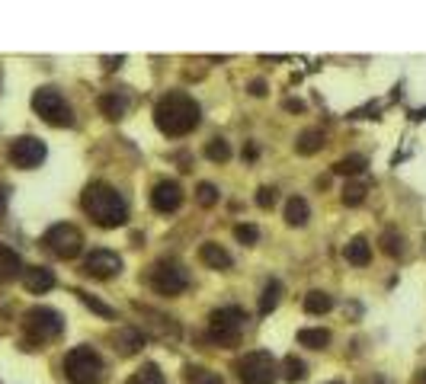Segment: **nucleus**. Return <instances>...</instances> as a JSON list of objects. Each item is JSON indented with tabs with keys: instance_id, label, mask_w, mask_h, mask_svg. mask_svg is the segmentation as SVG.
<instances>
[{
	"instance_id": "1",
	"label": "nucleus",
	"mask_w": 426,
	"mask_h": 384,
	"mask_svg": "<svg viewBox=\"0 0 426 384\" xmlns=\"http://www.w3.org/2000/svg\"><path fill=\"white\" fill-rule=\"evenodd\" d=\"M199 119H202L199 103H195L189 93H180V90L160 96L158 106H154V122H158V128L164 131L167 138H183V135L195 131Z\"/></svg>"
},
{
	"instance_id": "2",
	"label": "nucleus",
	"mask_w": 426,
	"mask_h": 384,
	"mask_svg": "<svg viewBox=\"0 0 426 384\" xmlns=\"http://www.w3.org/2000/svg\"><path fill=\"white\" fill-rule=\"evenodd\" d=\"M81 205L90 215V221H96L100 227H119L129 218V208H125V199L119 196V189H112L109 183H100V179L84 189Z\"/></svg>"
},
{
	"instance_id": "3",
	"label": "nucleus",
	"mask_w": 426,
	"mask_h": 384,
	"mask_svg": "<svg viewBox=\"0 0 426 384\" xmlns=\"http://www.w3.org/2000/svg\"><path fill=\"white\" fill-rule=\"evenodd\" d=\"M103 359L93 346H77L65 359V375L71 384H100L103 381Z\"/></svg>"
},
{
	"instance_id": "4",
	"label": "nucleus",
	"mask_w": 426,
	"mask_h": 384,
	"mask_svg": "<svg viewBox=\"0 0 426 384\" xmlns=\"http://www.w3.org/2000/svg\"><path fill=\"white\" fill-rule=\"evenodd\" d=\"M32 109L42 122L55 125V128H67V125H74V113H71V106L61 93H58L55 87H39L36 93H32Z\"/></svg>"
},
{
	"instance_id": "5",
	"label": "nucleus",
	"mask_w": 426,
	"mask_h": 384,
	"mask_svg": "<svg viewBox=\"0 0 426 384\" xmlns=\"http://www.w3.org/2000/svg\"><path fill=\"white\" fill-rule=\"evenodd\" d=\"M244 324H247V314L241 308H218L209 314V337L222 346H237V339L244 333Z\"/></svg>"
},
{
	"instance_id": "6",
	"label": "nucleus",
	"mask_w": 426,
	"mask_h": 384,
	"mask_svg": "<svg viewBox=\"0 0 426 384\" xmlns=\"http://www.w3.org/2000/svg\"><path fill=\"white\" fill-rule=\"evenodd\" d=\"M23 330H26L32 343H45V339H55L61 330H65V317L58 314L55 308H29L23 314Z\"/></svg>"
},
{
	"instance_id": "7",
	"label": "nucleus",
	"mask_w": 426,
	"mask_h": 384,
	"mask_svg": "<svg viewBox=\"0 0 426 384\" xmlns=\"http://www.w3.org/2000/svg\"><path fill=\"white\" fill-rule=\"evenodd\" d=\"M148 282H151V289L158 291V295H170V298H173V295L186 291L189 275H186V269L176 260H158L148 272Z\"/></svg>"
},
{
	"instance_id": "8",
	"label": "nucleus",
	"mask_w": 426,
	"mask_h": 384,
	"mask_svg": "<svg viewBox=\"0 0 426 384\" xmlns=\"http://www.w3.org/2000/svg\"><path fill=\"white\" fill-rule=\"evenodd\" d=\"M42 244L58 256V260H74L84 250V234L74 225H52L42 237Z\"/></svg>"
},
{
	"instance_id": "9",
	"label": "nucleus",
	"mask_w": 426,
	"mask_h": 384,
	"mask_svg": "<svg viewBox=\"0 0 426 384\" xmlns=\"http://www.w3.org/2000/svg\"><path fill=\"white\" fill-rule=\"evenodd\" d=\"M237 375L244 384H273L279 375V365L269 352H247L237 362Z\"/></svg>"
},
{
	"instance_id": "10",
	"label": "nucleus",
	"mask_w": 426,
	"mask_h": 384,
	"mask_svg": "<svg viewBox=\"0 0 426 384\" xmlns=\"http://www.w3.org/2000/svg\"><path fill=\"white\" fill-rule=\"evenodd\" d=\"M45 157H48L45 141L32 138V135H19V138L10 144V160H13V167H19V170L42 167V160Z\"/></svg>"
},
{
	"instance_id": "11",
	"label": "nucleus",
	"mask_w": 426,
	"mask_h": 384,
	"mask_svg": "<svg viewBox=\"0 0 426 384\" xmlns=\"http://www.w3.org/2000/svg\"><path fill=\"white\" fill-rule=\"evenodd\" d=\"M135 310H138L141 317H145V337H158V339H180V324H176L173 317H167V314H160V310L154 308H145V304H135Z\"/></svg>"
},
{
	"instance_id": "12",
	"label": "nucleus",
	"mask_w": 426,
	"mask_h": 384,
	"mask_svg": "<svg viewBox=\"0 0 426 384\" xmlns=\"http://www.w3.org/2000/svg\"><path fill=\"white\" fill-rule=\"evenodd\" d=\"M151 205H154V212H160V215H173L176 208L183 205V189H180V183L160 179L158 186L151 189Z\"/></svg>"
},
{
	"instance_id": "13",
	"label": "nucleus",
	"mask_w": 426,
	"mask_h": 384,
	"mask_svg": "<svg viewBox=\"0 0 426 384\" xmlns=\"http://www.w3.org/2000/svg\"><path fill=\"white\" fill-rule=\"evenodd\" d=\"M84 272L93 279H112L116 272H122V256L112 250H93L84 260Z\"/></svg>"
},
{
	"instance_id": "14",
	"label": "nucleus",
	"mask_w": 426,
	"mask_h": 384,
	"mask_svg": "<svg viewBox=\"0 0 426 384\" xmlns=\"http://www.w3.org/2000/svg\"><path fill=\"white\" fill-rule=\"evenodd\" d=\"M23 285L32 295H45L55 285V272L45 269V266H29V269H23Z\"/></svg>"
},
{
	"instance_id": "15",
	"label": "nucleus",
	"mask_w": 426,
	"mask_h": 384,
	"mask_svg": "<svg viewBox=\"0 0 426 384\" xmlns=\"http://www.w3.org/2000/svg\"><path fill=\"white\" fill-rule=\"evenodd\" d=\"M17 275H23V260L17 250H10L7 244H0V285L13 282Z\"/></svg>"
},
{
	"instance_id": "16",
	"label": "nucleus",
	"mask_w": 426,
	"mask_h": 384,
	"mask_svg": "<svg viewBox=\"0 0 426 384\" xmlns=\"http://www.w3.org/2000/svg\"><path fill=\"white\" fill-rule=\"evenodd\" d=\"M141 346H145V333L138 327H122L116 333V352L119 356H135Z\"/></svg>"
},
{
	"instance_id": "17",
	"label": "nucleus",
	"mask_w": 426,
	"mask_h": 384,
	"mask_svg": "<svg viewBox=\"0 0 426 384\" xmlns=\"http://www.w3.org/2000/svg\"><path fill=\"white\" fill-rule=\"evenodd\" d=\"M199 256H202V262L212 266V269H228V266H231V253H228L222 244H215V240L199 247Z\"/></svg>"
},
{
	"instance_id": "18",
	"label": "nucleus",
	"mask_w": 426,
	"mask_h": 384,
	"mask_svg": "<svg viewBox=\"0 0 426 384\" xmlns=\"http://www.w3.org/2000/svg\"><path fill=\"white\" fill-rule=\"evenodd\" d=\"M343 256H346L352 266H365V262L372 260V244L365 237H352L350 244L343 247Z\"/></svg>"
},
{
	"instance_id": "19",
	"label": "nucleus",
	"mask_w": 426,
	"mask_h": 384,
	"mask_svg": "<svg viewBox=\"0 0 426 384\" xmlns=\"http://www.w3.org/2000/svg\"><path fill=\"white\" fill-rule=\"evenodd\" d=\"M321 148H324V131H317V128H305L295 141V150L301 157H311V154H317Z\"/></svg>"
},
{
	"instance_id": "20",
	"label": "nucleus",
	"mask_w": 426,
	"mask_h": 384,
	"mask_svg": "<svg viewBox=\"0 0 426 384\" xmlns=\"http://www.w3.org/2000/svg\"><path fill=\"white\" fill-rule=\"evenodd\" d=\"M308 215H311V208H308V202L301 196H292L286 202V221L292 227H305L308 225Z\"/></svg>"
},
{
	"instance_id": "21",
	"label": "nucleus",
	"mask_w": 426,
	"mask_h": 384,
	"mask_svg": "<svg viewBox=\"0 0 426 384\" xmlns=\"http://www.w3.org/2000/svg\"><path fill=\"white\" fill-rule=\"evenodd\" d=\"M279 301H282V282L269 279L263 285V295H259V314H273Z\"/></svg>"
},
{
	"instance_id": "22",
	"label": "nucleus",
	"mask_w": 426,
	"mask_h": 384,
	"mask_svg": "<svg viewBox=\"0 0 426 384\" xmlns=\"http://www.w3.org/2000/svg\"><path fill=\"white\" fill-rule=\"evenodd\" d=\"M100 109H103L106 119H122L125 109H129V103H125V96H119V93H103L100 96Z\"/></svg>"
},
{
	"instance_id": "23",
	"label": "nucleus",
	"mask_w": 426,
	"mask_h": 384,
	"mask_svg": "<svg viewBox=\"0 0 426 384\" xmlns=\"http://www.w3.org/2000/svg\"><path fill=\"white\" fill-rule=\"evenodd\" d=\"M365 167H369V160L362 157V154H350V157L337 160V163H334V173H340V177H359Z\"/></svg>"
},
{
	"instance_id": "24",
	"label": "nucleus",
	"mask_w": 426,
	"mask_h": 384,
	"mask_svg": "<svg viewBox=\"0 0 426 384\" xmlns=\"http://www.w3.org/2000/svg\"><path fill=\"white\" fill-rule=\"evenodd\" d=\"M330 308H334V298H330L327 291H308L305 295V310L308 314H327Z\"/></svg>"
},
{
	"instance_id": "25",
	"label": "nucleus",
	"mask_w": 426,
	"mask_h": 384,
	"mask_svg": "<svg viewBox=\"0 0 426 384\" xmlns=\"http://www.w3.org/2000/svg\"><path fill=\"white\" fill-rule=\"evenodd\" d=\"M298 343L308 349H324L330 343V330H298Z\"/></svg>"
},
{
	"instance_id": "26",
	"label": "nucleus",
	"mask_w": 426,
	"mask_h": 384,
	"mask_svg": "<svg viewBox=\"0 0 426 384\" xmlns=\"http://www.w3.org/2000/svg\"><path fill=\"white\" fill-rule=\"evenodd\" d=\"M205 157L212 160V163H228L231 160V144L224 138H212L205 144Z\"/></svg>"
},
{
	"instance_id": "27",
	"label": "nucleus",
	"mask_w": 426,
	"mask_h": 384,
	"mask_svg": "<svg viewBox=\"0 0 426 384\" xmlns=\"http://www.w3.org/2000/svg\"><path fill=\"white\" fill-rule=\"evenodd\" d=\"M125 384H167V381H164V375H160V368L154 365V362H148V365H141Z\"/></svg>"
},
{
	"instance_id": "28",
	"label": "nucleus",
	"mask_w": 426,
	"mask_h": 384,
	"mask_svg": "<svg viewBox=\"0 0 426 384\" xmlns=\"http://www.w3.org/2000/svg\"><path fill=\"white\" fill-rule=\"evenodd\" d=\"M369 186L359 183V179H350L346 186H343V205H362V199H365Z\"/></svg>"
},
{
	"instance_id": "29",
	"label": "nucleus",
	"mask_w": 426,
	"mask_h": 384,
	"mask_svg": "<svg viewBox=\"0 0 426 384\" xmlns=\"http://www.w3.org/2000/svg\"><path fill=\"white\" fill-rule=\"evenodd\" d=\"M186 384H222V378L202 365H186Z\"/></svg>"
},
{
	"instance_id": "30",
	"label": "nucleus",
	"mask_w": 426,
	"mask_h": 384,
	"mask_svg": "<svg viewBox=\"0 0 426 384\" xmlns=\"http://www.w3.org/2000/svg\"><path fill=\"white\" fill-rule=\"evenodd\" d=\"M74 295H77V298H81V301H84V304H87V308H90V310H93V314H100V317H106V320H112V317H116V310H112V308H109V304H103V301H100V298H93L90 291H84V289H77V291H74Z\"/></svg>"
},
{
	"instance_id": "31",
	"label": "nucleus",
	"mask_w": 426,
	"mask_h": 384,
	"mask_svg": "<svg viewBox=\"0 0 426 384\" xmlns=\"http://www.w3.org/2000/svg\"><path fill=\"white\" fill-rule=\"evenodd\" d=\"M381 250H385L388 256H394V260H398V256L404 253V237H401L394 227H388V231L381 234Z\"/></svg>"
},
{
	"instance_id": "32",
	"label": "nucleus",
	"mask_w": 426,
	"mask_h": 384,
	"mask_svg": "<svg viewBox=\"0 0 426 384\" xmlns=\"http://www.w3.org/2000/svg\"><path fill=\"white\" fill-rule=\"evenodd\" d=\"M282 368H286V381H305L308 378V368H305V362L301 359H295V356H288L286 362H282Z\"/></svg>"
},
{
	"instance_id": "33",
	"label": "nucleus",
	"mask_w": 426,
	"mask_h": 384,
	"mask_svg": "<svg viewBox=\"0 0 426 384\" xmlns=\"http://www.w3.org/2000/svg\"><path fill=\"white\" fill-rule=\"evenodd\" d=\"M195 199H199V205L212 208L215 202H218V189H215V183H199V189H195Z\"/></svg>"
},
{
	"instance_id": "34",
	"label": "nucleus",
	"mask_w": 426,
	"mask_h": 384,
	"mask_svg": "<svg viewBox=\"0 0 426 384\" xmlns=\"http://www.w3.org/2000/svg\"><path fill=\"white\" fill-rule=\"evenodd\" d=\"M234 237H237V244L251 247V244H257L259 231H257V227H253V225H237V227H234Z\"/></svg>"
},
{
	"instance_id": "35",
	"label": "nucleus",
	"mask_w": 426,
	"mask_h": 384,
	"mask_svg": "<svg viewBox=\"0 0 426 384\" xmlns=\"http://www.w3.org/2000/svg\"><path fill=\"white\" fill-rule=\"evenodd\" d=\"M279 202V192L273 186H259L257 189V205L259 208H273Z\"/></svg>"
},
{
	"instance_id": "36",
	"label": "nucleus",
	"mask_w": 426,
	"mask_h": 384,
	"mask_svg": "<svg viewBox=\"0 0 426 384\" xmlns=\"http://www.w3.org/2000/svg\"><path fill=\"white\" fill-rule=\"evenodd\" d=\"M253 96H266V80H253L251 87H247Z\"/></svg>"
},
{
	"instance_id": "37",
	"label": "nucleus",
	"mask_w": 426,
	"mask_h": 384,
	"mask_svg": "<svg viewBox=\"0 0 426 384\" xmlns=\"http://www.w3.org/2000/svg\"><path fill=\"white\" fill-rule=\"evenodd\" d=\"M286 109L288 113H305V103L301 100H286Z\"/></svg>"
},
{
	"instance_id": "38",
	"label": "nucleus",
	"mask_w": 426,
	"mask_h": 384,
	"mask_svg": "<svg viewBox=\"0 0 426 384\" xmlns=\"http://www.w3.org/2000/svg\"><path fill=\"white\" fill-rule=\"evenodd\" d=\"M103 65L109 67V71H116V67L122 65V55H119V58H103Z\"/></svg>"
},
{
	"instance_id": "39",
	"label": "nucleus",
	"mask_w": 426,
	"mask_h": 384,
	"mask_svg": "<svg viewBox=\"0 0 426 384\" xmlns=\"http://www.w3.org/2000/svg\"><path fill=\"white\" fill-rule=\"evenodd\" d=\"M7 199H10V189H7V186H0V212L7 208Z\"/></svg>"
},
{
	"instance_id": "40",
	"label": "nucleus",
	"mask_w": 426,
	"mask_h": 384,
	"mask_svg": "<svg viewBox=\"0 0 426 384\" xmlns=\"http://www.w3.org/2000/svg\"><path fill=\"white\" fill-rule=\"evenodd\" d=\"M253 157H257V148H253V144L251 148H244V160H253Z\"/></svg>"
},
{
	"instance_id": "41",
	"label": "nucleus",
	"mask_w": 426,
	"mask_h": 384,
	"mask_svg": "<svg viewBox=\"0 0 426 384\" xmlns=\"http://www.w3.org/2000/svg\"><path fill=\"white\" fill-rule=\"evenodd\" d=\"M414 384H426V368H423V372H417V375H414Z\"/></svg>"
},
{
	"instance_id": "42",
	"label": "nucleus",
	"mask_w": 426,
	"mask_h": 384,
	"mask_svg": "<svg viewBox=\"0 0 426 384\" xmlns=\"http://www.w3.org/2000/svg\"><path fill=\"white\" fill-rule=\"evenodd\" d=\"M410 115H414V119L420 122V119H426V109H417V113H410Z\"/></svg>"
},
{
	"instance_id": "43",
	"label": "nucleus",
	"mask_w": 426,
	"mask_h": 384,
	"mask_svg": "<svg viewBox=\"0 0 426 384\" xmlns=\"http://www.w3.org/2000/svg\"><path fill=\"white\" fill-rule=\"evenodd\" d=\"M334 384H337V381H334Z\"/></svg>"
}]
</instances>
